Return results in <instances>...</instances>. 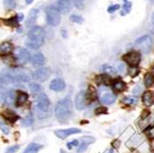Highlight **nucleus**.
<instances>
[{
  "label": "nucleus",
  "instance_id": "f257e3e1",
  "mask_svg": "<svg viewBox=\"0 0 154 153\" xmlns=\"http://www.w3.org/2000/svg\"><path fill=\"white\" fill-rule=\"evenodd\" d=\"M73 112V104L72 101L69 97H66V98L60 100L57 106L54 108V114L57 116V120L61 124H65L69 118H70Z\"/></svg>",
  "mask_w": 154,
  "mask_h": 153
},
{
  "label": "nucleus",
  "instance_id": "f03ea898",
  "mask_svg": "<svg viewBox=\"0 0 154 153\" xmlns=\"http://www.w3.org/2000/svg\"><path fill=\"white\" fill-rule=\"evenodd\" d=\"M45 43V31L39 26H33L28 32L26 45L31 49H38Z\"/></svg>",
  "mask_w": 154,
  "mask_h": 153
},
{
  "label": "nucleus",
  "instance_id": "7ed1b4c3",
  "mask_svg": "<svg viewBox=\"0 0 154 153\" xmlns=\"http://www.w3.org/2000/svg\"><path fill=\"white\" fill-rule=\"evenodd\" d=\"M51 109V102L45 93H40L36 99V111L40 118L49 116Z\"/></svg>",
  "mask_w": 154,
  "mask_h": 153
},
{
  "label": "nucleus",
  "instance_id": "20e7f679",
  "mask_svg": "<svg viewBox=\"0 0 154 153\" xmlns=\"http://www.w3.org/2000/svg\"><path fill=\"white\" fill-rule=\"evenodd\" d=\"M6 74L9 78H11L13 80L23 81V82L30 81L32 77V75H31L29 70H27L25 68H21V67L10 68L6 71Z\"/></svg>",
  "mask_w": 154,
  "mask_h": 153
},
{
  "label": "nucleus",
  "instance_id": "39448f33",
  "mask_svg": "<svg viewBox=\"0 0 154 153\" xmlns=\"http://www.w3.org/2000/svg\"><path fill=\"white\" fill-rule=\"evenodd\" d=\"M46 22L52 27H57L61 21V12L55 6H48L45 8Z\"/></svg>",
  "mask_w": 154,
  "mask_h": 153
},
{
  "label": "nucleus",
  "instance_id": "423d86ee",
  "mask_svg": "<svg viewBox=\"0 0 154 153\" xmlns=\"http://www.w3.org/2000/svg\"><path fill=\"white\" fill-rule=\"evenodd\" d=\"M153 44V39L150 35L145 34L141 36L140 38H138L135 41V46L142 53H149L152 47Z\"/></svg>",
  "mask_w": 154,
  "mask_h": 153
},
{
  "label": "nucleus",
  "instance_id": "0eeeda50",
  "mask_svg": "<svg viewBox=\"0 0 154 153\" xmlns=\"http://www.w3.org/2000/svg\"><path fill=\"white\" fill-rule=\"evenodd\" d=\"M123 60L131 67H137L140 63L141 55L138 51H130L123 55Z\"/></svg>",
  "mask_w": 154,
  "mask_h": 153
},
{
  "label": "nucleus",
  "instance_id": "6e6552de",
  "mask_svg": "<svg viewBox=\"0 0 154 153\" xmlns=\"http://www.w3.org/2000/svg\"><path fill=\"white\" fill-rule=\"evenodd\" d=\"M51 73L52 71L49 67H42V68L37 69V70H35L32 73V78L40 82H45L50 78Z\"/></svg>",
  "mask_w": 154,
  "mask_h": 153
},
{
  "label": "nucleus",
  "instance_id": "1a4fd4ad",
  "mask_svg": "<svg viewBox=\"0 0 154 153\" xmlns=\"http://www.w3.org/2000/svg\"><path fill=\"white\" fill-rule=\"evenodd\" d=\"M90 101L87 97L86 91H80L77 94L75 99V106L78 110H83L85 109L86 106L90 104Z\"/></svg>",
  "mask_w": 154,
  "mask_h": 153
},
{
  "label": "nucleus",
  "instance_id": "9d476101",
  "mask_svg": "<svg viewBox=\"0 0 154 153\" xmlns=\"http://www.w3.org/2000/svg\"><path fill=\"white\" fill-rule=\"evenodd\" d=\"M15 55H16V58H17L18 62L22 65L27 64L31 60L30 53L25 48H17L16 52H15Z\"/></svg>",
  "mask_w": 154,
  "mask_h": 153
},
{
  "label": "nucleus",
  "instance_id": "9b49d317",
  "mask_svg": "<svg viewBox=\"0 0 154 153\" xmlns=\"http://www.w3.org/2000/svg\"><path fill=\"white\" fill-rule=\"evenodd\" d=\"M81 132H82V130L79 128H67V129L57 130L54 132V134L57 137H59L60 139H66V138L69 136L74 135V134H79Z\"/></svg>",
  "mask_w": 154,
  "mask_h": 153
},
{
  "label": "nucleus",
  "instance_id": "f8f14e48",
  "mask_svg": "<svg viewBox=\"0 0 154 153\" xmlns=\"http://www.w3.org/2000/svg\"><path fill=\"white\" fill-rule=\"evenodd\" d=\"M38 13H39V10L37 8H32L29 12V15H28L27 19H26V21H25V25L26 27H33V25L35 24V21L37 20V17H38Z\"/></svg>",
  "mask_w": 154,
  "mask_h": 153
},
{
  "label": "nucleus",
  "instance_id": "ddd939ff",
  "mask_svg": "<svg viewBox=\"0 0 154 153\" xmlns=\"http://www.w3.org/2000/svg\"><path fill=\"white\" fill-rule=\"evenodd\" d=\"M65 88H66V83L61 78H55V79L52 80L50 83V90H52L54 91L59 92V91L64 90Z\"/></svg>",
  "mask_w": 154,
  "mask_h": 153
},
{
  "label": "nucleus",
  "instance_id": "4468645a",
  "mask_svg": "<svg viewBox=\"0 0 154 153\" xmlns=\"http://www.w3.org/2000/svg\"><path fill=\"white\" fill-rule=\"evenodd\" d=\"M57 8L63 14H66L72 8L71 0H57Z\"/></svg>",
  "mask_w": 154,
  "mask_h": 153
},
{
  "label": "nucleus",
  "instance_id": "2eb2a0df",
  "mask_svg": "<svg viewBox=\"0 0 154 153\" xmlns=\"http://www.w3.org/2000/svg\"><path fill=\"white\" fill-rule=\"evenodd\" d=\"M95 82L97 85L99 86H110L113 84V79H112L108 75H99L95 78Z\"/></svg>",
  "mask_w": 154,
  "mask_h": 153
},
{
  "label": "nucleus",
  "instance_id": "dca6fc26",
  "mask_svg": "<svg viewBox=\"0 0 154 153\" xmlns=\"http://www.w3.org/2000/svg\"><path fill=\"white\" fill-rule=\"evenodd\" d=\"M14 46L10 41H3L0 44V55L1 57H8L13 51Z\"/></svg>",
  "mask_w": 154,
  "mask_h": 153
},
{
  "label": "nucleus",
  "instance_id": "f3484780",
  "mask_svg": "<svg viewBox=\"0 0 154 153\" xmlns=\"http://www.w3.org/2000/svg\"><path fill=\"white\" fill-rule=\"evenodd\" d=\"M125 89H127V84H125L122 79H116V81L113 82V84H112V90L116 93L123 92Z\"/></svg>",
  "mask_w": 154,
  "mask_h": 153
},
{
  "label": "nucleus",
  "instance_id": "a211bd4d",
  "mask_svg": "<svg viewBox=\"0 0 154 153\" xmlns=\"http://www.w3.org/2000/svg\"><path fill=\"white\" fill-rule=\"evenodd\" d=\"M142 102L145 106L149 107L154 103V92L148 90L145 91L142 95Z\"/></svg>",
  "mask_w": 154,
  "mask_h": 153
},
{
  "label": "nucleus",
  "instance_id": "6ab92c4d",
  "mask_svg": "<svg viewBox=\"0 0 154 153\" xmlns=\"http://www.w3.org/2000/svg\"><path fill=\"white\" fill-rule=\"evenodd\" d=\"M116 100V97L115 94L113 93H110V92H107L105 94H103L101 98V102L103 104H106V105H110V104H113Z\"/></svg>",
  "mask_w": 154,
  "mask_h": 153
},
{
  "label": "nucleus",
  "instance_id": "aec40b11",
  "mask_svg": "<svg viewBox=\"0 0 154 153\" xmlns=\"http://www.w3.org/2000/svg\"><path fill=\"white\" fill-rule=\"evenodd\" d=\"M43 148H44L43 145H40L37 143H31L27 146V148L24 149L23 153H38Z\"/></svg>",
  "mask_w": 154,
  "mask_h": 153
},
{
  "label": "nucleus",
  "instance_id": "412c9836",
  "mask_svg": "<svg viewBox=\"0 0 154 153\" xmlns=\"http://www.w3.org/2000/svg\"><path fill=\"white\" fill-rule=\"evenodd\" d=\"M31 61L34 66H42V65H44V63L45 61V55L42 53H37L32 55V57L31 58Z\"/></svg>",
  "mask_w": 154,
  "mask_h": 153
},
{
  "label": "nucleus",
  "instance_id": "4be33fe9",
  "mask_svg": "<svg viewBox=\"0 0 154 153\" xmlns=\"http://www.w3.org/2000/svg\"><path fill=\"white\" fill-rule=\"evenodd\" d=\"M2 115L6 118L7 121L10 122V123H14V122H16L19 119V116L15 113H13L12 111H10V110L4 111V112L2 113Z\"/></svg>",
  "mask_w": 154,
  "mask_h": 153
},
{
  "label": "nucleus",
  "instance_id": "5701e85b",
  "mask_svg": "<svg viewBox=\"0 0 154 153\" xmlns=\"http://www.w3.org/2000/svg\"><path fill=\"white\" fill-rule=\"evenodd\" d=\"M4 101H5L6 104H8V105H12L14 103V102H15V93H14V91L12 90H8L5 93Z\"/></svg>",
  "mask_w": 154,
  "mask_h": 153
},
{
  "label": "nucleus",
  "instance_id": "b1692460",
  "mask_svg": "<svg viewBox=\"0 0 154 153\" xmlns=\"http://www.w3.org/2000/svg\"><path fill=\"white\" fill-rule=\"evenodd\" d=\"M1 20H2V21H3V23L5 25H8L9 27H12V28H18V27H20L19 26L20 22L18 20L17 16H14V17H12L10 19H8V20H5V19H1Z\"/></svg>",
  "mask_w": 154,
  "mask_h": 153
},
{
  "label": "nucleus",
  "instance_id": "393cba45",
  "mask_svg": "<svg viewBox=\"0 0 154 153\" xmlns=\"http://www.w3.org/2000/svg\"><path fill=\"white\" fill-rule=\"evenodd\" d=\"M132 8V3L129 2L128 0H124V5L121 9V16H125L131 11Z\"/></svg>",
  "mask_w": 154,
  "mask_h": 153
},
{
  "label": "nucleus",
  "instance_id": "a878e982",
  "mask_svg": "<svg viewBox=\"0 0 154 153\" xmlns=\"http://www.w3.org/2000/svg\"><path fill=\"white\" fill-rule=\"evenodd\" d=\"M29 98V95L26 92H20V94L17 97V100H16V106L20 107L22 104H24L26 103V101Z\"/></svg>",
  "mask_w": 154,
  "mask_h": 153
},
{
  "label": "nucleus",
  "instance_id": "bb28decb",
  "mask_svg": "<svg viewBox=\"0 0 154 153\" xmlns=\"http://www.w3.org/2000/svg\"><path fill=\"white\" fill-rule=\"evenodd\" d=\"M144 84L146 87H151L154 85V77L152 76V74L150 72L147 73L144 77Z\"/></svg>",
  "mask_w": 154,
  "mask_h": 153
},
{
  "label": "nucleus",
  "instance_id": "cd10ccee",
  "mask_svg": "<svg viewBox=\"0 0 154 153\" xmlns=\"http://www.w3.org/2000/svg\"><path fill=\"white\" fill-rule=\"evenodd\" d=\"M122 103L127 105H132V104H136L137 103V99L133 96H128V97H125V98L122 100Z\"/></svg>",
  "mask_w": 154,
  "mask_h": 153
},
{
  "label": "nucleus",
  "instance_id": "c85d7f7f",
  "mask_svg": "<svg viewBox=\"0 0 154 153\" xmlns=\"http://www.w3.org/2000/svg\"><path fill=\"white\" fill-rule=\"evenodd\" d=\"M32 123H33V116L32 114H29L22 121V127H31L32 124Z\"/></svg>",
  "mask_w": 154,
  "mask_h": 153
},
{
  "label": "nucleus",
  "instance_id": "c756f323",
  "mask_svg": "<svg viewBox=\"0 0 154 153\" xmlns=\"http://www.w3.org/2000/svg\"><path fill=\"white\" fill-rule=\"evenodd\" d=\"M101 70H103L105 74H109V75H114L116 74V69L111 66L109 65H104L101 67Z\"/></svg>",
  "mask_w": 154,
  "mask_h": 153
},
{
  "label": "nucleus",
  "instance_id": "7c9ffc66",
  "mask_svg": "<svg viewBox=\"0 0 154 153\" xmlns=\"http://www.w3.org/2000/svg\"><path fill=\"white\" fill-rule=\"evenodd\" d=\"M4 6L7 9H13L17 7V0H4Z\"/></svg>",
  "mask_w": 154,
  "mask_h": 153
},
{
  "label": "nucleus",
  "instance_id": "2f4dec72",
  "mask_svg": "<svg viewBox=\"0 0 154 153\" xmlns=\"http://www.w3.org/2000/svg\"><path fill=\"white\" fill-rule=\"evenodd\" d=\"M29 88H30V90H31L32 93H38V92L41 90V86H40L39 84H37V83H34V82L30 83Z\"/></svg>",
  "mask_w": 154,
  "mask_h": 153
},
{
  "label": "nucleus",
  "instance_id": "473e14b6",
  "mask_svg": "<svg viewBox=\"0 0 154 153\" xmlns=\"http://www.w3.org/2000/svg\"><path fill=\"white\" fill-rule=\"evenodd\" d=\"M108 114V110L105 107H98L95 109V115H104Z\"/></svg>",
  "mask_w": 154,
  "mask_h": 153
},
{
  "label": "nucleus",
  "instance_id": "72a5a7b5",
  "mask_svg": "<svg viewBox=\"0 0 154 153\" xmlns=\"http://www.w3.org/2000/svg\"><path fill=\"white\" fill-rule=\"evenodd\" d=\"M70 20L72 22H75V23H79V24H81L83 22V18L79 16V15H71L70 17Z\"/></svg>",
  "mask_w": 154,
  "mask_h": 153
},
{
  "label": "nucleus",
  "instance_id": "f704fd0d",
  "mask_svg": "<svg viewBox=\"0 0 154 153\" xmlns=\"http://www.w3.org/2000/svg\"><path fill=\"white\" fill-rule=\"evenodd\" d=\"M74 6L79 9L84 8V0H72Z\"/></svg>",
  "mask_w": 154,
  "mask_h": 153
},
{
  "label": "nucleus",
  "instance_id": "c9c22d12",
  "mask_svg": "<svg viewBox=\"0 0 154 153\" xmlns=\"http://www.w3.org/2000/svg\"><path fill=\"white\" fill-rule=\"evenodd\" d=\"M119 8H120V5H118V4H114V5H111V6L108 8L107 11H108L110 14H112V13L116 12V10H118Z\"/></svg>",
  "mask_w": 154,
  "mask_h": 153
},
{
  "label": "nucleus",
  "instance_id": "e433bc0d",
  "mask_svg": "<svg viewBox=\"0 0 154 153\" xmlns=\"http://www.w3.org/2000/svg\"><path fill=\"white\" fill-rule=\"evenodd\" d=\"M88 146H89V144L88 143H85V142H82L80 145H79V147L78 148V150H77V152L78 153H81V152H84L86 149H87V148H88Z\"/></svg>",
  "mask_w": 154,
  "mask_h": 153
},
{
  "label": "nucleus",
  "instance_id": "4c0bfd02",
  "mask_svg": "<svg viewBox=\"0 0 154 153\" xmlns=\"http://www.w3.org/2000/svg\"><path fill=\"white\" fill-rule=\"evenodd\" d=\"M81 140H82V142L88 143L89 145L91 144V143H93V142L95 141V139H94V137H93V136H83V137L81 138Z\"/></svg>",
  "mask_w": 154,
  "mask_h": 153
},
{
  "label": "nucleus",
  "instance_id": "58836bf2",
  "mask_svg": "<svg viewBox=\"0 0 154 153\" xmlns=\"http://www.w3.org/2000/svg\"><path fill=\"white\" fill-rule=\"evenodd\" d=\"M20 149V146L19 145H15V146H12V147H9L5 153H15L17 152L18 150Z\"/></svg>",
  "mask_w": 154,
  "mask_h": 153
},
{
  "label": "nucleus",
  "instance_id": "ea45409f",
  "mask_svg": "<svg viewBox=\"0 0 154 153\" xmlns=\"http://www.w3.org/2000/svg\"><path fill=\"white\" fill-rule=\"evenodd\" d=\"M78 145H79V141H78V140H73V141L68 142V143L66 144L67 148H69V149H71V148H74V147H77Z\"/></svg>",
  "mask_w": 154,
  "mask_h": 153
},
{
  "label": "nucleus",
  "instance_id": "a19ab883",
  "mask_svg": "<svg viewBox=\"0 0 154 153\" xmlns=\"http://www.w3.org/2000/svg\"><path fill=\"white\" fill-rule=\"evenodd\" d=\"M141 90H142V88L139 86V85H137V86H136L134 89H133V94H135V95H137V94H139L141 92Z\"/></svg>",
  "mask_w": 154,
  "mask_h": 153
},
{
  "label": "nucleus",
  "instance_id": "79ce46f5",
  "mask_svg": "<svg viewBox=\"0 0 154 153\" xmlns=\"http://www.w3.org/2000/svg\"><path fill=\"white\" fill-rule=\"evenodd\" d=\"M0 127L2 128V130H3V132L5 133V134H8L9 133V129H8V127H6L4 124H3V123H1L0 122Z\"/></svg>",
  "mask_w": 154,
  "mask_h": 153
},
{
  "label": "nucleus",
  "instance_id": "37998d69",
  "mask_svg": "<svg viewBox=\"0 0 154 153\" xmlns=\"http://www.w3.org/2000/svg\"><path fill=\"white\" fill-rule=\"evenodd\" d=\"M149 111L148 110V109H145L143 112H142V115H141V118L142 119H145L146 117H148L149 116Z\"/></svg>",
  "mask_w": 154,
  "mask_h": 153
},
{
  "label": "nucleus",
  "instance_id": "c03bdc74",
  "mask_svg": "<svg viewBox=\"0 0 154 153\" xmlns=\"http://www.w3.org/2000/svg\"><path fill=\"white\" fill-rule=\"evenodd\" d=\"M112 145H113V147L114 148H118L119 147H120V140H118V139H116L113 143H112Z\"/></svg>",
  "mask_w": 154,
  "mask_h": 153
},
{
  "label": "nucleus",
  "instance_id": "a18cd8bd",
  "mask_svg": "<svg viewBox=\"0 0 154 153\" xmlns=\"http://www.w3.org/2000/svg\"><path fill=\"white\" fill-rule=\"evenodd\" d=\"M124 68H125L124 64H121V63H118V64H117V70H118L119 72H123V71H124Z\"/></svg>",
  "mask_w": 154,
  "mask_h": 153
},
{
  "label": "nucleus",
  "instance_id": "49530a36",
  "mask_svg": "<svg viewBox=\"0 0 154 153\" xmlns=\"http://www.w3.org/2000/svg\"><path fill=\"white\" fill-rule=\"evenodd\" d=\"M5 93H6V92H4V90H3L1 88H0V102L4 100V96H5Z\"/></svg>",
  "mask_w": 154,
  "mask_h": 153
},
{
  "label": "nucleus",
  "instance_id": "de8ad7c7",
  "mask_svg": "<svg viewBox=\"0 0 154 153\" xmlns=\"http://www.w3.org/2000/svg\"><path fill=\"white\" fill-rule=\"evenodd\" d=\"M17 18H18L19 22H20L21 20H23V19H24V15H23V14H18V15H17Z\"/></svg>",
  "mask_w": 154,
  "mask_h": 153
},
{
  "label": "nucleus",
  "instance_id": "09e8293b",
  "mask_svg": "<svg viewBox=\"0 0 154 153\" xmlns=\"http://www.w3.org/2000/svg\"><path fill=\"white\" fill-rule=\"evenodd\" d=\"M33 1H34V0H25V2H26V4H27V5H30V4H32Z\"/></svg>",
  "mask_w": 154,
  "mask_h": 153
},
{
  "label": "nucleus",
  "instance_id": "8fccbe9b",
  "mask_svg": "<svg viewBox=\"0 0 154 153\" xmlns=\"http://www.w3.org/2000/svg\"><path fill=\"white\" fill-rule=\"evenodd\" d=\"M3 81H4V78H3V77L1 76V74H0V84H2Z\"/></svg>",
  "mask_w": 154,
  "mask_h": 153
},
{
  "label": "nucleus",
  "instance_id": "3c124183",
  "mask_svg": "<svg viewBox=\"0 0 154 153\" xmlns=\"http://www.w3.org/2000/svg\"><path fill=\"white\" fill-rule=\"evenodd\" d=\"M106 153H114V150L113 149H109V150L106 151Z\"/></svg>",
  "mask_w": 154,
  "mask_h": 153
},
{
  "label": "nucleus",
  "instance_id": "603ef678",
  "mask_svg": "<svg viewBox=\"0 0 154 153\" xmlns=\"http://www.w3.org/2000/svg\"><path fill=\"white\" fill-rule=\"evenodd\" d=\"M151 20H152V23H153V25H154V13L152 14V17H151Z\"/></svg>",
  "mask_w": 154,
  "mask_h": 153
},
{
  "label": "nucleus",
  "instance_id": "864d4df0",
  "mask_svg": "<svg viewBox=\"0 0 154 153\" xmlns=\"http://www.w3.org/2000/svg\"><path fill=\"white\" fill-rule=\"evenodd\" d=\"M151 74H152V76L154 77V66H153V67H152V70H151V72H150Z\"/></svg>",
  "mask_w": 154,
  "mask_h": 153
},
{
  "label": "nucleus",
  "instance_id": "5fc2aeb1",
  "mask_svg": "<svg viewBox=\"0 0 154 153\" xmlns=\"http://www.w3.org/2000/svg\"><path fill=\"white\" fill-rule=\"evenodd\" d=\"M59 153H66V151H65V150H64V149H61V150H60V152H59Z\"/></svg>",
  "mask_w": 154,
  "mask_h": 153
},
{
  "label": "nucleus",
  "instance_id": "6e6d98bb",
  "mask_svg": "<svg viewBox=\"0 0 154 153\" xmlns=\"http://www.w3.org/2000/svg\"><path fill=\"white\" fill-rule=\"evenodd\" d=\"M149 2H151L152 4H154V0H149Z\"/></svg>",
  "mask_w": 154,
  "mask_h": 153
}]
</instances>
